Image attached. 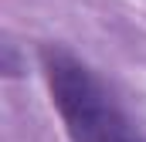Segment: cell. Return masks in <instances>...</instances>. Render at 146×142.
Wrapping results in <instances>:
<instances>
[{"mask_svg": "<svg viewBox=\"0 0 146 142\" xmlns=\"http://www.w3.org/2000/svg\"><path fill=\"white\" fill-rule=\"evenodd\" d=\"M41 64L72 142H139L129 118L106 91V85L75 54L48 44L41 51Z\"/></svg>", "mask_w": 146, "mask_h": 142, "instance_id": "1", "label": "cell"}]
</instances>
